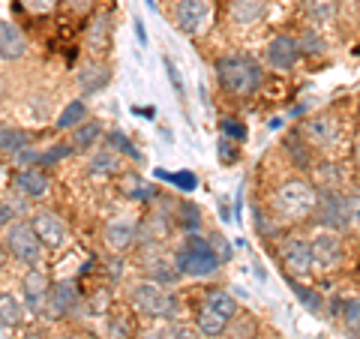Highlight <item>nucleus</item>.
Listing matches in <instances>:
<instances>
[{"label":"nucleus","instance_id":"obj_31","mask_svg":"<svg viewBox=\"0 0 360 339\" xmlns=\"http://www.w3.org/2000/svg\"><path fill=\"white\" fill-rule=\"evenodd\" d=\"M108 148L111 151H117V153H127V156H135V160H141L139 151L129 144L127 135H120V132H108Z\"/></svg>","mask_w":360,"mask_h":339},{"label":"nucleus","instance_id":"obj_43","mask_svg":"<svg viewBox=\"0 0 360 339\" xmlns=\"http://www.w3.org/2000/svg\"><path fill=\"white\" fill-rule=\"evenodd\" d=\"M108 336L111 339H127V324L123 321H108Z\"/></svg>","mask_w":360,"mask_h":339},{"label":"nucleus","instance_id":"obj_11","mask_svg":"<svg viewBox=\"0 0 360 339\" xmlns=\"http://www.w3.org/2000/svg\"><path fill=\"white\" fill-rule=\"evenodd\" d=\"M297 58H300V49H297V39H291V37H274L264 49V60L276 72L291 70L297 63Z\"/></svg>","mask_w":360,"mask_h":339},{"label":"nucleus","instance_id":"obj_42","mask_svg":"<svg viewBox=\"0 0 360 339\" xmlns=\"http://www.w3.org/2000/svg\"><path fill=\"white\" fill-rule=\"evenodd\" d=\"M342 315H345V321H352V324H354V321H360V300H348Z\"/></svg>","mask_w":360,"mask_h":339},{"label":"nucleus","instance_id":"obj_14","mask_svg":"<svg viewBox=\"0 0 360 339\" xmlns=\"http://www.w3.org/2000/svg\"><path fill=\"white\" fill-rule=\"evenodd\" d=\"M303 139H307L312 148H330L340 135V123H336L330 115H319V117H309L303 123Z\"/></svg>","mask_w":360,"mask_h":339},{"label":"nucleus","instance_id":"obj_4","mask_svg":"<svg viewBox=\"0 0 360 339\" xmlns=\"http://www.w3.org/2000/svg\"><path fill=\"white\" fill-rule=\"evenodd\" d=\"M219 264L222 262L217 258V252H213L210 241H205L201 234L184 237V246H180L174 255V267L186 276H213L219 270Z\"/></svg>","mask_w":360,"mask_h":339},{"label":"nucleus","instance_id":"obj_47","mask_svg":"<svg viewBox=\"0 0 360 339\" xmlns=\"http://www.w3.org/2000/svg\"><path fill=\"white\" fill-rule=\"evenodd\" d=\"M21 339H45L39 331H30V333H25V336H21Z\"/></svg>","mask_w":360,"mask_h":339},{"label":"nucleus","instance_id":"obj_33","mask_svg":"<svg viewBox=\"0 0 360 339\" xmlns=\"http://www.w3.org/2000/svg\"><path fill=\"white\" fill-rule=\"evenodd\" d=\"M127 196H129V198L148 201V198H153V189H150V186H144L139 177H127Z\"/></svg>","mask_w":360,"mask_h":339},{"label":"nucleus","instance_id":"obj_40","mask_svg":"<svg viewBox=\"0 0 360 339\" xmlns=\"http://www.w3.org/2000/svg\"><path fill=\"white\" fill-rule=\"evenodd\" d=\"M165 72H168V82H172L174 94H177V96H184V82H180L177 66H174V60H172V58H165Z\"/></svg>","mask_w":360,"mask_h":339},{"label":"nucleus","instance_id":"obj_36","mask_svg":"<svg viewBox=\"0 0 360 339\" xmlns=\"http://www.w3.org/2000/svg\"><path fill=\"white\" fill-rule=\"evenodd\" d=\"M21 6H25L27 13H33V15H45V13H51V9L58 6V0H21Z\"/></svg>","mask_w":360,"mask_h":339},{"label":"nucleus","instance_id":"obj_9","mask_svg":"<svg viewBox=\"0 0 360 339\" xmlns=\"http://www.w3.org/2000/svg\"><path fill=\"white\" fill-rule=\"evenodd\" d=\"M207 15H210L207 0H177L174 4V25H177V30H184L186 37H195V33L207 25Z\"/></svg>","mask_w":360,"mask_h":339},{"label":"nucleus","instance_id":"obj_6","mask_svg":"<svg viewBox=\"0 0 360 339\" xmlns=\"http://www.w3.org/2000/svg\"><path fill=\"white\" fill-rule=\"evenodd\" d=\"M4 250L18 258L21 264H30V267H37L42 262V252H45V246L42 241L37 237V231H33V225L30 222H9L6 225V237H4Z\"/></svg>","mask_w":360,"mask_h":339},{"label":"nucleus","instance_id":"obj_15","mask_svg":"<svg viewBox=\"0 0 360 339\" xmlns=\"http://www.w3.org/2000/svg\"><path fill=\"white\" fill-rule=\"evenodd\" d=\"M49 288H51V282H49V276H45L39 267H30L27 274H25V279H21V291H25V303H27L30 312L45 309Z\"/></svg>","mask_w":360,"mask_h":339},{"label":"nucleus","instance_id":"obj_29","mask_svg":"<svg viewBox=\"0 0 360 339\" xmlns=\"http://www.w3.org/2000/svg\"><path fill=\"white\" fill-rule=\"evenodd\" d=\"M198 207L195 205H189V201H184V205L177 207V222H180V229H186V231H198L201 229V217H198Z\"/></svg>","mask_w":360,"mask_h":339},{"label":"nucleus","instance_id":"obj_16","mask_svg":"<svg viewBox=\"0 0 360 339\" xmlns=\"http://www.w3.org/2000/svg\"><path fill=\"white\" fill-rule=\"evenodd\" d=\"M49 186H51V180L39 165H27L15 174V189H18V196H25V198L49 196Z\"/></svg>","mask_w":360,"mask_h":339},{"label":"nucleus","instance_id":"obj_22","mask_svg":"<svg viewBox=\"0 0 360 339\" xmlns=\"http://www.w3.org/2000/svg\"><path fill=\"white\" fill-rule=\"evenodd\" d=\"M120 156H117V151H111V148H105V151H99L94 160H90V174H96V177H108V174H117L120 172Z\"/></svg>","mask_w":360,"mask_h":339},{"label":"nucleus","instance_id":"obj_12","mask_svg":"<svg viewBox=\"0 0 360 339\" xmlns=\"http://www.w3.org/2000/svg\"><path fill=\"white\" fill-rule=\"evenodd\" d=\"M78 300H82V295H78V286L72 279L66 282H58V286L49 288V298H45V309H49V315H54V319H63V315H70Z\"/></svg>","mask_w":360,"mask_h":339},{"label":"nucleus","instance_id":"obj_20","mask_svg":"<svg viewBox=\"0 0 360 339\" xmlns=\"http://www.w3.org/2000/svg\"><path fill=\"white\" fill-rule=\"evenodd\" d=\"M135 234H139L135 222H129V219H111L105 225V246H108V250H115V252H123V250H129V246H132Z\"/></svg>","mask_w":360,"mask_h":339},{"label":"nucleus","instance_id":"obj_45","mask_svg":"<svg viewBox=\"0 0 360 339\" xmlns=\"http://www.w3.org/2000/svg\"><path fill=\"white\" fill-rule=\"evenodd\" d=\"M139 339H168L165 331H148V333H141Z\"/></svg>","mask_w":360,"mask_h":339},{"label":"nucleus","instance_id":"obj_24","mask_svg":"<svg viewBox=\"0 0 360 339\" xmlns=\"http://www.w3.org/2000/svg\"><path fill=\"white\" fill-rule=\"evenodd\" d=\"M87 120V105L82 103V99H75V103H70L63 111H60V117H58V127L60 132H70V129H75V127H82V123Z\"/></svg>","mask_w":360,"mask_h":339},{"label":"nucleus","instance_id":"obj_26","mask_svg":"<svg viewBox=\"0 0 360 339\" xmlns=\"http://www.w3.org/2000/svg\"><path fill=\"white\" fill-rule=\"evenodd\" d=\"M103 139V127L96 120H84L82 127H75V135H72V148L75 151H87Z\"/></svg>","mask_w":360,"mask_h":339},{"label":"nucleus","instance_id":"obj_38","mask_svg":"<svg viewBox=\"0 0 360 339\" xmlns=\"http://www.w3.org/2000/svg\"><path fill=\"white\" fill-rule=\"evenodd\" d=\"M345 198H348V219L360 229V189H354L352 196H345Z\"/></svg>","mask_w":360,"mask_h":339},{"label":"nucleus","instance_id":"obj_50","mask_svg":"<svg viewBox=\"0 0 360 339\" xmlns=\"http://www.w3.org/2000/svg\"><path fill=\"white\" fill-rule=\"evenodd\" d=\"M357 165H360V144H357Z\"/></svg>","mask_w":360,"mask_h":339},{"label":"nucleus","instance_id":"obj_19","mask_svg":"<svg viewBox=\"0 0 360 339\" xmlns=\"http://www.w3.org/2000/svg\"><path fill=\"white\" fill-rule=\"evenodd\" d=\"M84 42H87V49L94 51L96 58L108 51V42H111V15H108V13H96V15H94V21L87 25Z\"/></svg>","mask_w":360,"mask_h":339},{"label":"nucleus","instance_id":"obj_2","mask_svg":"<svg viewBox=\"0 0 360 339\" xmlns=\"http://www.w3.org/2000/svg\"><path fill=\"white\" fill-rule=\"evenodd\" d=\"M319 207V189L309 180H285L283 186L274 192V210L283 219H307Z\"/></svg>","mask_w":360,"mask_h":339},{"label":"nucleus","instance_id":"obj_7","mask_svg":"<svg viewBox=\"0 0 360 339\" xmlns=\"http://www.w3.org/2000/svg\"><path fill=\"white\" fill-rule=\"evenodd\" d=\"M30 225H33V231H37L45 250H60V246L70 241V229H66V222L54 210H37Z\"/></svg>","mask_w":360,"mask_h":339},{"label":"nucleus","instance_id":"obj_28","mask_svg":"<svg viewBox=\"0 0 360 339\" xmlns=\"http://www.w3.org/2000/svg\"><path fill=\"white\" fill-rule=\"evenodd\" d=\"M307 15L324 25V21H330L336 15V0H307Z\"/></svg>","mask_w":360,"mask_h":339},{"label":"nucleus","instance_id":"obj_25","mask_svg":"<svg viewBox=\"0 0 360 339\" xmlns=\"http://www.w3.org/2000/svg\"><path fill=\"white\" fill-rule=\"evenodd\" d=\"M21 319H25V307H21V300L4 291V295H0V324L4 327H18Z\"/></svg>","mask_w":360,"mask_h":339},{"label":"nucleus","instance_id":"obj_37","mask_svg":"<svg viewBox=\"0 0 360 339\" xmlns=\"http://www.w3.org/2000/svg\"><path fill=\"white\" fill-rule=\"evenodd\" d=\"M162 177H168L172 184H177L184 192H193V189H195V184H198L195 174H189V172H180V174H162Z\"/></svg>","mask_w":360,"mask_h":339},{"label":"nucleus","instance_id":"obj_32","mask_svg":"<svg viewBox=\"0 0 360 339\" xmlns=\"http://www.w3.org/2000/svg\"><path fill=\"white\" fill-rule=\"evenodd\" d=\"M291 288H295V295H297V300H303V303H307V307H309L312 312H321V309H324V300H321L319 295H315V291H309V288H303V286H300V282H295V286H291Z\"/></svg>","mask_w":360,"mask_h":339},{"label":"nucleus","instance_id":"obj_18","mask_svg":"<svg viewBox=\"0 0 360 339\" xmlns=\"http://www.w3.org/2000/svg\"><path fill=\"white\" fill-rule=\"evenodd\" d=\"M27 54V39L15 25L0 21V58L4 60H21Z\"/></svg>","mask_w":360,"mask_h":339},{"label":"nucleus","instance_id":"obj_17","mask_svg":"<svg viewBox=\"0 0 360 339\" xmlns=\"http://www.w3.org/2000/svg\"><path fill=\"white\" fill-rule=\"evenodd\" d=\"M267 15V0H229V18L240 27L258 25Z\"/></svg>","mask_w":360,"mask_h":339},{"label":"nucleus","instance_id":"obj_49","mask_svg":"<svg viewBox=\"0 0 360 339\" xmlns=\"http://www.w3.org/2000/svg\"><path fill=\"white\" fill-rule=\"evenodd\" d=\"M148 6H150V9H156V0H148Z\"/></svg>","mask_w":360,"mask_h":339},{"label":"nucleus","instance_id":"obj_3","mask_svg":"<svg viewBox=\"0 0 360 339\" xmlns=\"http://www.w3.org/2000/svg\"><path fill=\"white\" fill-rule=\"evenodd\" d=\"M238 319V300H234L229 291L213 288L205 295L195 315V327L201 331V336H222L225 327Z\"/></svg>","mask_w":360,"mask_h":339},{"label":"nucleus","instance_id":"obj_39","mask_svg":"<svg viewBox=\"0 0 360 339\" xmlns=\"http://www.w3.org/2000/svg\"><path fill=\"white\" fill-rule=\"evenodd\" d=\"M210 246H213V252H217L219 262H225V258H231V246H229V241H225V237L213 234V237H210Z\"/></svg>","mask_w":360,"mask_h":339},{"label":"nucleus","instance_id":"obj_30","mask_svg":"<svg viewBox=\"0 0 360 339\" xmlns=\"http://www.w3.org/2000/svg\"><path fill=\"white\" fill-rule=\"evenodd\" d=\"M297 49H300V51H309V54H319V51L328 49V42H324L315 30H303L300 39H297Z\"/></svg>","mask_w":360,"mask_h":339},{"label":"nucleus","instance_id":"obj_23","mask_svg":"<svg viewBox=\"0 0 360 339\" xmlns=\"http://www.w3.org/2000/svg\"><path fill=\"white\" fill-rule=\"evenodd\" d=\"M144 274H148V279L150 282H160V286H168V282H174L177 276H180V270L174 267V264H168L165 258H150L148 264H144Z\"/></svg>","mask_w":360,"mask_h":339},{"label":"nucleus","instance_id":"obj_48","mask_svg":"<svg viewBox=\"0 0 360 339\" xmlns=\"http://www.w3.org/2000/svg\"><path fill=\"white\" fill-rule=\"evenodd\" d=\"M63 339H84V336H78V333H70V336H63Z\"/></svg>","mask_w":360,"mask_h":339},{"label":"nucleus","instance_id":"obj_35","mask_svg":"<svg viewBox=\"0 0 360 339\" xmlns=\"http://www.w3.org/2000/svg\"><path fill=\"white\" fill-rule=\"evenodd\" d=\"M222 135H225V139H231V141H243L246 139V129L234 117H225L222 120Z\"/></svg>","mask_w":360,"mask_h":339},{"label":"nucleus","instance_id":"obj_21","mask_svg":"<svg viewBox=\"0 0 360 339\" xmlns=\"http://www.w3.org/2000/svg\"><path fill=\"white\" fill-rule=\"evenodd\" d=\"M108 82H111V70L105 63H99V60L87 63L82 70V75H78V87H82V94H96V90H103Z\"/></svg>","mask_w":360,"mask_h":339},{"label":"nucleus","instance_id":"obj_44","mask_svg":"<svg viewBox=\"0 0 360 339\" xmlns=\"http://www.w3.org/2000/svg\"><path fill=\"white\" fill-rule=\"evenodd\" d=\"M13 217H15L13 207H9V205H0V229H6V225L13 222Z\"/></svg>","mask_w":360,"mask_h":339},{"label":"nucleus","instance_id":"obj_41","mask_svg":"<svg viewBox=\"0 0 360 339\" xmlns=\"http://www.w3.org/2000/svg\"><path fill=\"white\" fill-rule=\"evenodd\" d=\"M66 6L72 9V13H78V15H84V13H90L94 9V0H63Z\"/></svg>","mask_w":360,"mask_h":339},{"label":"nucleus","instance_id":"obj_13","mask_svg":"<svg viewBox=\"0 0 360 339\" xmlns=\"http://www.w3.org/2000/svg\"><path fill=\"white\" fill-rule=\"evenodd\" d=\"M309 250H312V264H319L324 270H330V267H336L342 262V241L333 231L315 234L312 243H309Z\"/></svg>","mask_w":360,"mask_h":339},{"label":"nucleus","instance_id":"obj_1","mask_svg":"<svg viewBox=\"0 0 360 339\" xmlns=\"http://www.w3.org/2000/svg\"><path fill=\"white\" fill-rule=\"evenodd\" d=\"M217 78H219V87L225 94L246 99L262 87L264 70H262V63L246 58V54H231V58L217 60Z\"/></svg>","mask_w":360,"mask_h":339},{"label":"nucleus","instance_id":"obj_8","mask_svg":"<svg viewBox=\"0 0 360 339\" xmlns=\"http://www.w3.org/2000/svg\"><path fill=\"white\" fill-rule=\"evenodd\" d=\"M319 219L324 222V229H336L342 231L352 225V219H348V198L340 196L336 189H324V196H319Z\"/></svg>","mask_w":360,"mask_h":339},{"label":"nucleus","instance_id":"obj_34","mask_svg":"<svg viewBox=\"0 0 360 339\" xmlns=\"http://www.w3.org/2000/svg\"><path fill=\"white\" fill-rule=\"evenodd\" d=\"M198 327H189V324H168V331H165V336L168 339H198Z\"/></svg>","mask_w":360,"mask_h":339},{"label":"nucleus","instance_id":"obj_10","mask_svg":"<svg viewBox=\"0 0 360 339\" xmlns=\"http://www.w3.org/2000/svg\"><path fill=\"white\" fill-rule=\"evenodd\" d=\"M279 252H283V264L291 276H307L312 270V250L309 241H303V237H285Z\"/></svg>","mask_w":360,"mask_h":339},{"label":"nucleus","instance_id":"obj_46","mask_svg":"<svg viewBox=\"0 0 360 339\" xmlns=\"http://www.w3.org/2000/svg\"><path fill=\"white\" fill-rule=\"evenodd\" d=\"M135 30H139V39H141V42H148V37H144V27H141L139 18H135Z\"/></svg>","mask_w":360,"mask_h":339},{"label":"nucleus","instance_id":"obj_5","mask_svg":"<svg viewBox=\"0 0 360 339\" xmlns=\"http://www.w3.org/2000/svg\"><path fill=\"white\" fill-rule=\"evenodd\" d=\"M129 300H132V307L141 315H148V319H174L177 315V298L165 286H160V282L148 279V282H141V286H135Z\"/></svg>","mask_w":360,"mask_h":339},{"label":"nucleus","instance_id":"obj_27","mask_svg":"<svg viewBox=\"0 0 360 339\" xmlns=\"http://www.w3.org/2000/svg\"><path fill=\"white\" fill-rule=\"evenodd\" d=\"M30 144V135L25 129H13V127H0V151L4 153H18Z\"/></svg>","mask_w":360,"mask_h":339}]
</instances>
